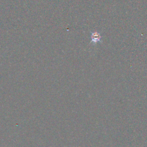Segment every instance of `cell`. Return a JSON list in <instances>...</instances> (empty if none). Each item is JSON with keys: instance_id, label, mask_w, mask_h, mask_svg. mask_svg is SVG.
Instances as JSON below:
<instances>
[{"instance_id": "obj_1", "label": "cell", "mask_w": 147, "mask_h": 147, "mask_svg": "<svg viewBox=\"0 0 147 147\" xmlns=\"http://www.w3.org/2000/svg\"><path fill=\"white\" fill-rule=\"evenodd\" d=\"M101 35L98 32H94L91 33V42L93 43H96L98 42L101 41Z\"/></svg>"}]
</instances>
